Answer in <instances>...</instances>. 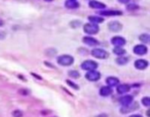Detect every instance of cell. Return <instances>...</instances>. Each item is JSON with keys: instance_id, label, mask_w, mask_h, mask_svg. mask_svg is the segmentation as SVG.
Returning <instances> with one entry per match:
<instances>
[{"instance_id": "cell-27", "label": "cell", "mask_w": 150, "mask_h": 117, "mask_svg": "<svg viewBox=\"0 0 150 117\" xmlns=\"http://www.w3.org/2000/svg\"><path fill=\"white\" fill-rule=\"evenodd\" d=\"M141 102H142V104L145 107H149L150 106V99H149V97L148 96H146V97L142 98Z\"/></svg>"}, {"instance_id": "cell-15", "label": "cell", "mask_w": 150, "mask_h": 117, "mask_svg": "<svg viewBox=\"0 0 150 117\" xmlns=\"http://www.w3.org/2000/svg\"><path fill=\"white\" fill-rule=\"evenodd\" d=\"M112 92H113L112 88L108 87V86H104L99 89V94L103 97H106V96L111 95L112 94Z\"/></svg>"}, {"instance_id": "cell-13", "label": "cell", "mask_w": 150, "mask_h": 117, "mask_svg": "<svg viewBox=\"0 0 150 117\" xmlns=\"http://www.w3.org/2000/svg\"><path fill=\"white\" fill-rule=\"evenodd\" d=\"M139 107V105L138 103H131L130 105L128 106H126V107H122L120 108V112L123 113V114H127V113H130V112H133L134 111L135 109H137Z\"/></svg>"}, {"instance_id": "cell-20", "label": "cell", "mask_w": 150, "mask_h": 117, "mask_svg": "<svg viewBox=\"0 0 150 117\" xmlns=\"http://www.w3.org/2000/svg\"><path fill=\"white\" fill-rule=\"evenodd\" d=\"M128 61H129V58L126 56H119L115 61V62L119 66H125L128 63Z\"/></svg>"}, {"instance_id": "cell-22", "label": "cell", "mask_w": 150, "mask_h": 117, "mask_svg": "<svg viewBox=\"0 0 150 117\" xmlns=\"http://www.w3.org/2000/svg\"><path fill=\"white\" fill-rule=\"evenodd\" d=\"M139 39H140V41H141L144 44H148L150 41V36L147 33H142L140 35Z\"/></svg>"}, {"instance_id": "cell-3", "label": "cell", "mask_w": 150, "mask_h": 117, "mask_svg": "<svg viewBox=\"0 0 150 117\" xmlns=\"http://www.w3.org/2000/svg\"><path fill=\"white\" fill-rule=\"evenodd\" d=\"M83 32L86 34L95 35V34L98 33L99 26L97 25H95V24H92V23H87V24L83 25Z\"/></svg>"}, {"instance_id": "cell-7", "label": "cell", "mask_w": 150, "mask_h": 117, "mask_svg": "<svg viewBox=\"0 0 150 117\" xmlns=\"http://www.w3.org/2000/svg\"><path fill=\"white\" fill-rule=\"evenodd\" d=\"M133 53H135L138 56H143V55H146L147 53V47L143 44L136 45L133 47Z\"/></svg>"}, {"instance_id": "cell-31", "label": "cell", "mask_w": 150, "mask_h": 117, "mask_svg": "<svg viewBox=\"0 0 150 117\" xmlns=\"http://www.w3.org/2000/svg\"><path fill=\"white\" fill-rule=\"evenodd\" d=\"M96 117H108V115H107V114H101L97 115Z\"/></svg>"}, {"instance_id": "cell-18", "label": "cell", "mask_w": 150, "mask_h": 117, "mask_svg": "<svg viewBox=\"0 0 150 117\" xmlns=\"http://www.w3.org/2000/svg\"><path fill=\"white\" fill-rule=\"evenodd\" d=\"M64 6H65V7H66V8L73 10V9H77V8H79L80 4H79L77 1H72V0H67V1H65V3H64Z\"/></svg>"}, {"instance_id": "cell-30", "label": "cell", "mask_w": 150, "mask_h": 117, "mask_svg": "<svg viewBox=\"0 0 150 117\" xmlns=\"http://www.w3.org/2000/svg\"><path fill=\"white\" fill-rule=\"evenodd\" d=\"M6 38V32H0V39H3Z\"/></svg>"}, {"instance_id": "cell-8", "label": "cell", "mask_w": 150, "mask_h": 117, "mask_svg": "<svg viewBox=\"0 0 150 117\" xmlns=\"http://www.w3.org/2000/svg\"><path fill=\"white\" fill-rule=\"evenodd\" d=\"M111 43H112L114 46H120V47H122L123 45H126V40L125 38H123V37H121V36H114L113 38H112Z\"/></svg>"}, {"instance_id": "cell-9", "label": "cell", "mask_w": 150, "mask_h": 117, "mask_svg": "<svg viewBox=\"0 0 150 117\" xmlns=\"http://www.w3.org/2000/svg\"><path fill=\"white\" fill-rule=\"evenodd\" d=\"M100 16H106V17H115V16H121L123 15V12L121 11H100L97 12Z\"/></svg>"}, {"instance_id": "cell-1", "label": "cell", "mask_w": 150, "mask_h": 117, "mask_svg": "<svg viewBox=\"0 0 150 117\" xmlns=\"http://www.w3.org/2000/svg\"><path fill=\"white\" fill-rule=\"evenodd\" d=\"M75 58L73 56L69 54H63L57 58V63L63 67H69L73 65Z\"/></svg>"}, {"instance_id": "cell-29", "label": "cell", "mask_w": 150, "mask_h": 117, "mask_svg": "<svg viewBox=\"0 0 150 117\" xmlns=\"http://www.w3.org/2000/svg\"><path fill=\"white\" fill-rule=\"evenodd\" d=\"M117 1L122 5H128L129 2H130V0H117Z\"/></svg>"}, {"instance_id": "cell-26", "label": "cell", "mask_w": 150, "mask_h": 117, "mask_svg": "<svg viewBox=\"0 0 150 117\" xmlns=\"http://www.w3.org/2000/svg\"><path fill=\"white\" fill-rule=\"evenodd\" d=\"M137 9H139V6H137V5H134V4H129V5H127V6H126V10L127 11H135V10H137Z\"/></svg>"}, {"instance_id": "cell-36", "label": "cell", "mask_w": 150, "mask_h": 117, "mask_svg": "<svg viewBox=\"0 0 150 117\" xmlns=\"http://www.w3.org/2000/svg\"><path fill=\"white\" fill-rule=\"evenodd\" d=\"M72 1H76V0H72Z\"/></svg>"}, {"instance_id": "cell-2", "label": "cell", "mask_w": 150, "mask_h": 117, "mask_svg": "<svg viewBox=\"0 0 150 117\" xmlns=\"http://www.w3.org/2000/svg\"><path fill=\"white\" fill-rule=\"evenodd\" d=\"M90 53L94 58H98V60H106V58H109V55H110L107 51L102 48H94L90 52Z\"/></svg>"}, {"instance_id": "cell-32", "label": "cell", "mask_w": 150, "mask_h": 117, "mask_svg": "<svg viewBox=\"0 0 150 117\" xmlns=\"http://www.w3.org/2000/svg\"><path fill=\"white\" fill-rule=\"evenodd\" d=\"M129 117H143L142 115H140V114H133V115H131V116H129Z\"/></svg>"}, {"instance_id": "cell-12", "label": "cell", "mask_w": 150, "mask_h": 117, "mask_svg": "<svg viewBox=\"0 0 150 117\" xmlns=\"http://www.w3.org/2000/svg\"><path fill=\"white\" fill-rule=\"evenodd\" d=\"M83 42L85 45H89V46H97V45H99V41L97 39H95L93 37H90V36L83 37Z\"/></svg>"}, {"instance_id": "cell-4", "label": "cell", "mask_w": 150, "mask_h": 117, "mask_svg": "<svg viewBox=\"0 0 150 117\" xmlns=\"http://www.w3.org/2000/svg\"><path fill=\"white\" fill-rule=\"evenodd\" d=\"M98 67V64L94 61H91V60H88V61H83L82 64H81V68L84 71H92V70H96Z\"/></svg>"}, {"instance_id": "cell-14", "label": "cell", "mask_w": 150, "mask_h": 117, "mask_svg": "<svg viewBox=\"0 0 150 117\" xmlns=\"http://www.w3.org/2000/svg\"><path fill=\"white\" fill-rule=\"evenodd\" d=\"M133 97L132 95H125L119 99V103L122 105V107H126L133 103Z\"/></svg>"}, {"instance_id": "cell-11", "label": "cell", "mask_w": 150, "mask_h": 117, "mask_svg": "<svg viewBox=\"0 0 150 117\" xmlns=\"http://www.w3.org/2000/svg\"><path fill=\"white\" fill-rule=\"evenodd\" d=\"M148 67V61L143 58H140L134 61V67L138 70H145Z\"/></svg>"}, {"instance_id": "cell-33", "label": "cell", "mask_w": 150, "mask_h": 117, "mask_svg": "<svg viewBox=\"0 0 150 117\" xmlns=\"http://www.w3.org/2000/svg\"><path fill=\"white\" fill-rule=\"evenodd\" d=\"M5 25V22L2 19H0V26H3Z\"/></svg>"}, {"instance_id": "cell-19", "label": "cell", "mask_w": 150, "mask_h": 117, "mask_svg": "<svg viewBox=\"0 0 150 117\" xmlns=\"http://www.w3.org/2000/svg\"><path fill=\"white\" fill-rule=\"evenodd\" d=\"M88 20L90 21V23H92V24H95V25H97V24H101L104 22V19L99 17V16H94V15H91V16H89L88 17Z\"/></svg>"}, {"instance_id": "cell-6", "label": "cell", "mask_w": 150, "mask_h": 117, "mask_svg": "<svg viewBox=\"0 0 150 117\" xmlns=\"http://www.w3.org/2000/svg\"><path fill=\"white\" fill-rule=\"evenodd\" d=\"M85 78L89 81H97L101 78V74H100L98 71L97 70H92V71H89L86 74H85Z\"/></svg>"}, {"instance_id": "cell-24", "label": "cell", "mask_w": 150, "mask_h": 117, "mask_svg": "<svg viewBox=\"0 0 150 117\" xmlns=\"http://www.w3.org/2000/svg\"><path fill=\"white\" fill-rule=\"evenodd\" d=\"M66 82H67V84H68L69 87H71L73 89H75V90H78V89H79V86L76 85V83H74L73 81H71L70 80H67Z\"/></svg>"}, {"instance_id": "cell-23", "label": "cell", "mask_w": 150, "mask_h": 117, "mask_svg": "<svg viewBox=\"0 0 150 117\" xmlns=\"http://www.w3.org/2000/svg\"><path fill=\"white\" fill-rule=\"evenodd\" d=\"M68 74L69 77H71L73 79H78L80 77V73L76 70H70V71H69Z\"/></svg>"}, {"instance_id": "cell-5", "label": "cell", "mask_w": 150, "mask_h": 117, "mask_svg": "<svg viewBox=\"0 0 150 117\" xmlns=\"http://www.w3.org/2000/svg\"><path fill=\"white\" fill-rule=\"evenodd\" d=\"M107 27L112 32H119L123 29V25L117 20H113L108 23Z\"/></svg>"}, {"instance_id": "cell-16", "label": "cell", "mask_w": 150, "mask_h": 117, "mask_svg": "<svg viewBox=\"0 0 150 117\" xmlns=\"http://www.w3.org/2000/svg\"><path fill=\"white\" fill-rule=\"evenodd\" d=\"M131 89V87L128 84H119L117 86V93L119 94H124L129 92Z\"/></svg>"}, {"instance_id": "cell-25", "label": "cell", "mask_w": 150, "mask_h": 117, "mask_svg": "<svg viewBox=\"0 0 150 117\" xmlns=\"http://www.w3.org/2000/svg\"><path fill=\"white\" fill-rule=\"evenodd\" d=\"M69 25H70V26L72 28H77V27H79L82 25V22L79 21V20H73L72 22H70Z\"/></svg>"}, {"instance_id": "cell-34", "label": "cell", "mask_w": 150, "mask_h": 117, "mask_svg": "<svg viewBox=\"0 0 150 117\" xmlns=\"http://www.w3.org/2000/svg\"><path fill=\"white\" fill-rule=\"evenodd\" d=\"M33 74V75H34V77H35V78H38V79H40V80H41V78H40V77L39 75H37V74Z\"/></svg>"}, {"instance_id": "cell-17", "label": "cell", "mask_w": 150, "mask_h": 117, "mask_svg": "<svg viewBox=\"0 0 150 117\" xmlns=\"http://www.w3.org/2000/svg\"><path fill=\"white\" fill-rule=\"evenodd\" d=\"M106 81L108 87H117L119 84V80L117 77H114V76H110V77L106 78Z\"/></svg>"}, {"instance_id": "cell-10", "label": "cell", "mask_w": 150, "mask_h": 117, "mask_svg": "<svg viewBox=\"0 0 150 117\" xmlns=\"http://www.w3.org/2000/svg\"><path fill=\"white\" fill-rule=\"evenodd\" d=\"M89 6L91 9H97V10H103V9L106 8V4L97 1V0H90V1L89 2Z\"/></svg>"}, {"instance_id": "cell-28", "label": "cell", "mask_w": 150, "mask_h": 117, "mask_svg": "<svg viewBox=\"0 0 150 117\" xmlns=\"http://www.w3.org/2000/svg\"><path fill=\"white\" fill-rule=\"evenodd\" d=\"M12 115L14 117H22L23 116V113L20 110H15V111H13Z\"/></svg>"}, {"instance_id": "cell-35", "label": "cell", "mask_w": 150, "mask_h": 117, "mask_svg": "<svg viewBox=\"0 0 150 117\" xmlns=\"http://www.w3.org/2000/svg\"><path fill=\"white\" fill-rule=\"evenodd\" d=\"M44 1H46V2H52L53 0H44Z\"/></svg>"}, {"instance_id": "cell-21", "label": "cell", "mask_w": 150, "mask_h": 117, "mask_svg": "<svg viewBox=\"0 0 150 117\" xmlns=\"http://www.w3.org/2000/svg\"><path fill=\"white\" fill-rule=\"evenodd\" d=\"M112 52H113L115 55H118V56L119 57V56H124V55L126 54V51L124 48L120 47V46H115V47L112 49Z\"/></svg>"}]
</instances>
